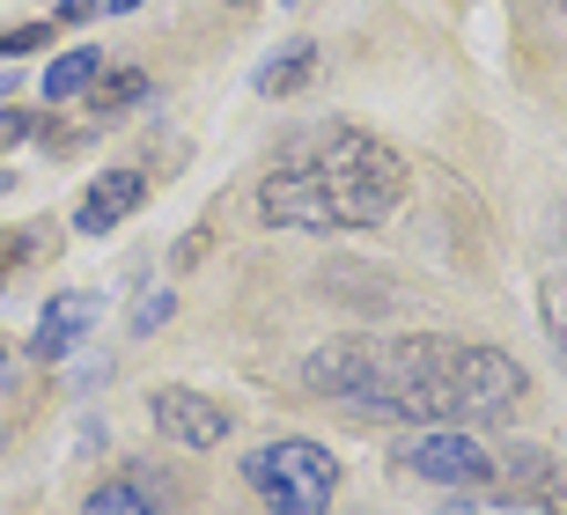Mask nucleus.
<instances>
[{"mask_svg":"<svg viewBox=\"0 0 567 515\" xmlns=\"http://www.w3.org/2000/svg\"><path fill=\"white\" fill-rule=\"evenodd\" d=\"M302 391L391 428H502L530 398L516 353L442 331H347L302 353Z\"/></svg>","mask_w":567,"mask_h":515,"instance_id":"1","label":"nucleus"},{"mask_svg":"<svg viewBox=\"0 0 567 515\" xmlns=\"http://www.w3.org/2000/svg\"><path fill=\"white\" fill-rule=\"evenodd\" d=\"M405 155L361 125H332L288 147L266 177H258V222L266 228H302V236H347V228H377L405 199Z\"/></svg>","mask_w":567,"mask_h":515,"instance_id":"2","label":"nucleus"},{"mask_svg":"<svg viewBox=\"0 0 567 515\" xmlns=\"http://www.w3.org/2000/svg\"><path fill=\"white\" fill-rule=\"evenodd\" d=\"M244 478L274 515H324L339 494V456L324 442L288 434V442H266V450L244 456Z\"/></svg>","mask_w":567,"mask_h":515,"instance_id":"3","label":"nucleus"},{"mask_svg":"<svg viewBox=\"0 0 567 515\" xmlns=\"http://www.w3.org/2000/svg\"><path fill=\"white\" fill-rule=\"evenodd\" d=\"M494 494L530 501L538 515H567V464L538 442H508V450H494Z\"/></svg>","mask_w":567,"mask_h":515,"instance_id":"4","label":"nucleus"},{"mask_svg":"<svg viewBox=\"0 0 567 515\" xmlns=\"http://www.w3.org/2000/svg\"><path fill=\"white\" fill-rule=\"evenodd\" d=\"M399 456L421 478H442V486H486V494H494V450H486L472 428H435V434H421V442H405Z\"/></svg>","mask_w":567,"mask_h":515,"instance_id":"5","label":"nucleus"},{"mask_svg":"<svg viewBox=\"0 0 567 515\" xmlns=\"http://www.w3.org/2000/svg\"><path fill=\"white\" fill-rule=\"evenodd\" d=\"M155 434H169V442H185V450H214V442H229V412L214 405L207 391H185V383H169V391H155Z\"/></svg>","mask_w":567,"mask_h":515,"instance_id":"6","label":"nucleus"},{"mask_svg":"<svg viewBox=\"0 0 567 515\" xmlns=\"http://www.w3.org/2000/svg\"><path fill=\"white\" fill-rule=\"evenodd\" d=\"M141 192H147L141 169H104V177L89 185V199H82V214H74V228H82V236H111V228H118L133 206H141Z\"/></svg>","mask_w":567,"mask_h":515,"instance_id":"7","label":"nucleus"},{"mask_svg":"<svg viewBox=\"0 0 567 515\" xmlns=\"http://www.w3.org/2000/svg\"><path fill=\"white\" fill-rule=\"evenodd\" d=\"M96 295H60V302L44 309V325H38V339H30V353L38 361H60V353H74V339H82L89 325H96Z\"/></svg>","mask_w":567,"mask_h":515,"instance_id":"8","label":"nucleus"},{"mask_svg":"<svg viewBox=\"0 0 567 515\" xmlns=\"http://www.w3.org/2000/svg\"><path fill=\"white\" fill-rule=\"evenodd\" d=\"M96 74H104V52H96V44H66L60 60H52V66L38 74V89H44L52 103H66V96H82V89L96 82Z\"/></svg>","mask_w":567,"mask_h":515,"instance_id":"9","label":"nucleus"},{"mask_svg":"<svg viewBox=\"0 0 567 515\" xmlns=\"http://www.w3.org/2000/svg\"><path fill=\"white\" fill-rule=\"evenodd\" d=\"M82 515H155V478H141V472L104 478V486L82 501Z\"/></svg>","mask_w":567,"mask_h":515,"instance_id":"10","label":"nucleus"},{"mask_svg":"<svg viewBox=\"0 0 567 515\" xmlns=\"http://www.w3.org/2000/svg\"><path fill=\"white\" fill-rule=\"evenodd\" d=\"M310 66H317V44H310V38H295V44H280L274 60L258 66L251 82H258V96H288V89L302 82V74H310Z\"/></svg>","mask_w":567,"mask_h":515,"instance_id":"11","label":"nucleus"},{"mask_svg":"<svg viewBox=\"0 0 567 515\" xmlns=\"http://www.w3.org/2000/svg\"><path fill=\"white\" fill-rule=\"evenodd\" d=\"M538 317H546V339L560 347V361H567V272H553L546 288H538Z\"/></svg>","mask_w":567,"mask_h":515,"instance_id":"12","label":"nucleus"},{"mask_svg":"<svg viewBox=\"0 0 567 515\" xmlns=\"http://www.w3.org/2000/svg\"><path fill=\"white\" fill-rule=\"evenodd\" d=\"M44 38H52V22H22V30H8V38H0V52H38Z\"/></svg>","mask_w":567,"mask_h":515,"instance_id":"13","label":"nucleus"},{"mask_svg":"<svg viewBox=\"0 0 567 515\" xmlns=\"http://www.w3.org/2000/svg\"><path fill=\"white\" fill-rule=\"evenodd\" d=\"M163 317H169V295H147V302H141V317H133V331L147 339V331H163Z\"/></svg>","mask_w":567,"mask_h":515,"instance_id":"14","label":"nucleus"},{"mask_svg":"<svg viewBox=\"0 0 567 515\" xmlns=\"http://www.w3.org/2000/svg\"><path fill=\"white\" fill-rule=\"evenodd\" d=\"M30 133V111H0V141H22Z\"/></svg>","mask_w":567,"mask_h":515,"instance_id":"15","label":"nucleus"},{"mask_svg":"<svg viewBox=\"0 0 567 515\" xmlns=\"http://www.w3.org/2000/svg\"><path fill=\"white\" fill-rule=\"evenodd\" d=\"M89 8H104V0H60V16H52V22H82Z\"/></svg>","mask_w":567,"mask_h":515,"instance_id":"16","label":"nucleus"},{"mask_svg":"<svg viewBox=\"0 0 567 515\" xmlns=\"http://www.w3.org/2000/svg\"><path fill=\"white\" fill-rule=\"evenodd\" d=\"M133 8H141V0H104V16H133Z\"/></svg>","mask_w":567,"mask_h":515,"instance_id":"17","label":"nucleus"},{"mask_svg":"<svg viewBox=\"0 0 567 515\" xmlns=\"http://www.w3.org/2000/svg\"><path fill=\"white\" fill-rule=\"evenodd\" d=\"M442 515H480V508H442Z\"/></svg>","mask_w":567,"mask_h":515,"instance_id":"18","label":"nucleus"},{"mask_svg":"<svg viewBox=\"0 0 567 515\" xmlns=\"http://www.w3.org/2000/svg\"><path fill=\"white\" fill-rule=\"evenodd\" d=\"M560 250H567V214H560Z\"/></svg>","mask_w":567,"mask_h":515,"instance_id":"19","label":"nucleus"}]
</instances>
